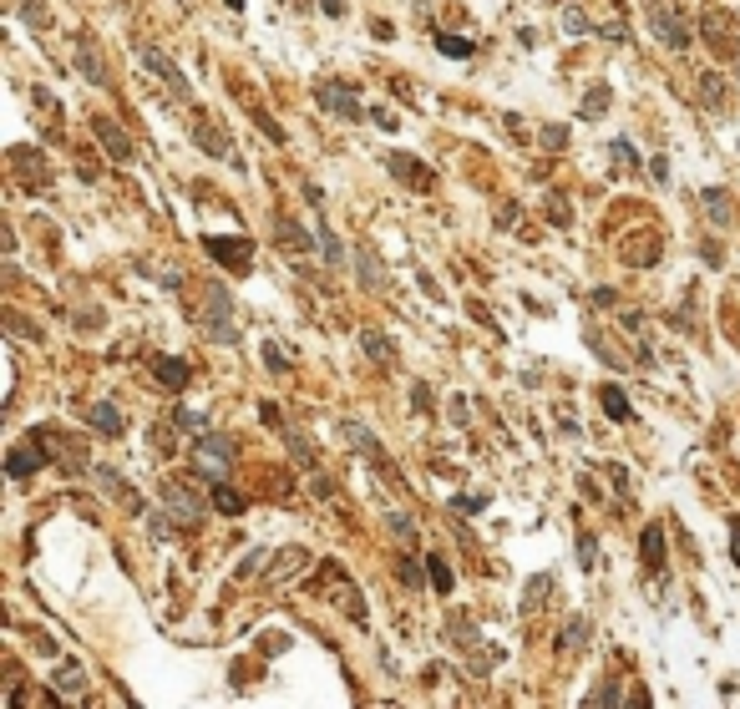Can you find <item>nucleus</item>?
I'll return each mask as SVG.
<instances>
[{
	"label": "nucleus",
	"instance_id": "f3484780",
	"mask_svg": "<svg viewBox=\"0 0 740 709\" xmlns=\"http://www.w3.org/2000/svg\"><path fill=\"white\" fill-rule=\"evenodd\" d=\"M213 507H219L223 517H238V512H244V497H238L229 482H213Z\"/></svg>",
	"mask_w": 740,
	"mask_h": 709
},
{
	"label": "nucleus",
	"instance_id": "cd10ccee",
	"mask_svg": "<svg viewBox=\"0 0 740 709\" xmlns=\"http://www.w3.org/2000/svg\"><path fill=\"white\" fill-rule=\"evenodd\" d=\"M578 563L594 567V537H578Z\"/></svg>",
	"mask_w": 740,
	"mask_h": 709
},
{
	"label": "nucleus",
	"instance_id": "b1692460",
	"mask_svg": "<svg viewBox=\"0 0 740 709\" xmlns=\"http://www.w3.org/2000/svg\"><path fill=\"white\" fill-rule=\"evenodd\" d=\"M56 684H62V689H81V684H87L81 664H62V669H56Z\"/></svg>",
	"mask_w": 740,
	"mask_h": 709
},
{
	"label": "nucleus",
	"instance_id": "2eb2a0df",
	"mask_svg": "<svg viewBox=\"0 0 740 709\" xmlns=\"http://www.w3.org/2000/svg\"><path fill=\"white\" fill-rule=\"evenodd\" d=\"M603 416H614V421H634V406H629V395L619 391V385H603Z\"/></svg>",
	"mask_w": 740,
	"mask_h": 709
},
{
	"label": "nucleus",
	"instance_id": "6ab92c4d",
	"mask_svg": "<svg viewBox=\"0 0 740 709\" xmlns=\"http://www.w3.org/2000/svg\"><path fill=\"white\" fill-rule=\"evenodd\" d=\"M437 51H441V56H472V41H467V36H446V31H437Z\"/></svg>",
	"mask_w": 740,
	"mask_h": 709
},
{
	"label": "nucleus",
	"instance_id": "f8f14e48",
	"mask_svg": "<svg viewBox=\"0 0 740 709\" xmlns=\"http://www.w3.org/2000/svg\"><path fill=\"white\" fill-rule=\"evenodd\" d=\"M77 66H81V77L92 81V87H107V66H102V56H96V46L81 36L77 41Z\"/></svg>",
	"mask_w": 740,
	"mask_h": 709
},
{
	"label": "nucleus",
	"instance_id": "a211bd4d",
	"mask_svg": "<svg viewBox=\"0 0 740 709\" xmlns=\"http://www.w3.org/2000/svg\"><path fill=\"white\" fill-rule=\"evenodd\" d=\"M158 380H168L173 391H183V385H188V365L168 355V360H158Z\"/></svg>",
	"mask_w": 740,
	"mask_h": 709
},
{
	"label": "nucleus",
	"instance_id": "c85d7f7f",
	"mask_svg": "<svg viewBox=\"0 0 740 709\" xmlns=\"http://www.w3.org/2000/svg\"><path fill=\"white\" fill-rule=\"evenodd\" d=\"M320 243H325V253H330V259H340V243H335V234L325 228V223H320Z\"/></svg>",
	"mask_w": 740,
	"mask_h": 709
},
{
	"label": "nucleus",
	"instance_id": "ddd939ff",
	"mask_svg": "<svg viewBox=\"0 0 740 709\" xmlns=\"http://www.w3.org/2000/svg\"><path fill=\"white\" fill-rule=\"evenodd\" d=\"M96 482H102V487L117 497V502H127V512H142V497L127 487V482H117V472H112V466H96Z\"/></svg>",
	"mask_w": 740,
	"mask_h": 709
},
{
	"label": "nucleus",
	"instance_id": "a878e982",
	"mask_svg": "<svg viewBox=\"0 0 740 709\" xmlns=\"http://www.w3.org/2000/svg\"><path fill=\"white\" fill-rule=\"evenodd\" d=\"M361 284H370V289H380V264L370 259V253H361Z\"/></svg>",
	"mask_w": 740,
	"mask_h": 709
},
{
	"label": "nucleus",
	"instance_id": "9d476101",
	"mask_svg": "<svg viewBox=\"0 0 740 709\" xmlns=\"http://www.w3.org/2000/svg\"><path fill=\"white\" fill-rule=\"evenodd\" d=\"M41 457H46V451H41V441H31V446H16V451L5 457V472L16 476V482H26V476H31V472H41Z\"/></svg>",
	"mask_w": 740,
	"mask_h": 709
},
{
	"label": "nucleus",
	"instance_id": "c756f323",
	"mask_svg": "<svg viewBox=\"0 0 740 709\" xmlns=\"http://www.w3.org/2000/svg\"><path fill=\"white\" fill-rule=\"evenodd\" d=\"M320 5H325L330 16H345V0H320Z\"/></svg>",
	"mask_w": 740,
	"mask_h": 709
},
{
	"label": "nucleus",
	"instance_id": "39448f33",
	"mask_svg": "<svg viewBox=\"0 0 740 709\" xmlns=\"http://www.w3.org/2000/svg\"><path fill=\"white\" fill-rule=\"evenodd\" d=\"M649 26H654V31H660V36H664V41H669L675 51H685V46H690V31H685V21H679L675 11L664 5V0H649Z\"/></svg>",
	"mask_w": 740,
	"mask_h": 709
},
{
	"label": "nucleus",
	"instance_id": "6e6552de",
	"mask_svg": "<svg viewBox=\"0 0 740 709\" xmlns=\"http://www.w3.org/2000/svg\"><path fill=\"white\" fill-rule=\"evenodd\" d=\"M142 62H147V71H153V77H162V81H168V87H173L178 96H188V92H193V87H188V77H183V71H178V66L168 62V56H162L158 46H142Z\"/></svg>",
	"mask_w": 740,
	"mask_h": 709
},
{
	"label": "nucleus",
	"instance_id": "aec40b11",
	"mask_svg": "<svg viewBox=\"0 0 740 709\" xmlns=\"http://www.w3.org/2000/svg\"><path fill=\"white\" fill-rule=\"evenodd\" d=\"M340 431H345V441L355 446V451H376V436H370V431H365L361 421H345Z\"/></svg>",
	"mask_w": 740,
	"mask_h": 709
},
{
	"label": "nucleus",
	"instance_id": "f03ea898",
	"mask_svg": "<svg viewBox=\"0 0 740 709\" xmlns=\"http://www.w3.org/2000/svg\"><path fill=\"white\" fill-rule=\"evenodd\" d=\"M204 253H208V259H219L223 268H234V274H249V264H254V243H249V238H219V234H208L204 238Z\"/></svg>",
	"mask_w": 740,
	"mask_h": 709
},
{
	"label": "nucleus",
	"instance_id": "393cba45",
	"mask_svg": "<svg viewBox=\"0 0 740 709\" xmlns=\"http://www.w3.org/2000/svg\"><path fill=\"white\" fill-rule=\"evenodd\" d=\"M563 31H568V36H583V31H588V16H583L578 5H563Z\"/></svg>",
	"mask_w": 740,
	"mask_h": 709
},
{
	"label": "nucleus",
	"instance_id": "f257e3e1",
	"mask_svg": "<svg viewBox=\"0 0 740 709\" xmlns=\"http://www.w3.org/2000/svg\"><path fill=\"white\" fill-rule=\"evenodd\" d=\"M229 466H234V436H208L204 431V446H198V472L208 482H229Z\"/></svg>",
	"mask_w": 740,
	"mask_h": 709
},
{
	"label": "nucleus",
	"instance_id": "4be33fe9",
	"mask_svg": "<svg viewBox=\"0 0 740 709\" xmlns=\"http://www.w3.org/2000/svg\"><path fill=\"white\" fill-rule=\"evenodd\" d=\"M705 208H710V213H715V223H730V218H736V208L725 203V193H715V188L705 193Z\"/></svg>",
	"mask_w": 740,
	"mask_h": 709
},
{
	"label": "nucleus",
	"instance_id": "7c9ffc66",
	"mask_svg": "<svg viewBox=\"0 0 740 709\" xmlns=\"http://www.w3.org/2000/svg\"><path fill=\"white\" fill-rule=\"evenodd\" d=\"M730 557H736V567H740V522H736V552H730Z\"/></svg>",
	"mask_w": 740,
	"mask_h": 709
},
{
	"label": "nucleus",
	"instance_id": "423d86ee",
	"mask_svg": "<svg viewBox=\"0 0 740 709\" xmlns=\"http://www.w3.org/2000/svg\"><path fill=\"white\" fill-rule=\"evenodd\" d=\"M92 132H96V142L107 147V158H117V162H132V158H137L132 137H127V132H117V122H112V117H92Z\"/></svg>",
	"mask_w": 740,
	"mask_h": 709
},
{
	"label": "nucleus",
	"instance_id": "dca6fc26",
	"mask_svg": "<svg viewBox=\"0 0 740 709\" xmlns=\"http://www.w3.org/2000/svg\"><path fill=\"white\" fill-rule=\"evenodd\" d=\"M426 578H431V588H437V593H452V588H457V578H452V567L441 563L437 552H426Z\"/></svg>",
	"mask_w": 740,
	"mask_h": 709
},
{
	"label": "nucleus",
	"instance_id": "5701e85b",
	"mask_svg": "<svg viewBox=\"0 0 740 709\" xmlns=\"http://www.w3.org/2000/svg\"><path fill=\"white\" fill-rule=\"evenodd\" d=\"M603 107H609V87H594L583 96V117H603Z\"/></svg>",
	"mask_w": 740,
	"mask_h": 709
},
{
	"label": "nucleus",
	"instance_id": "20e7f679",
	"mask_svg": "<svg viewBox=\"0 0 740 709\" xmlns=\"http://www.w3.org/2000/svg\"><path fill=\"white\" fill-rule=\"evenodd\" d=\"M320 107H330L335 117H345V122H361L365 117V107H361V96L350 92V87H340V81H320Z\"/></svg>",
	"mask_w": 740,
	"mask_h": 709
},
{
	"label": "nucleus",
	"instance_id": "4468645a",
	"mask_svg": "<svg viewBox=\"0 0 740 709\" xmlns=\"http://www.w3.org/2000/svg\"><path fill=\"white\" fill-rule=\"evenodd\" d=\"M87 421H92L102 436H117V431H122V416H117V406H107V400H96V406L87 410Z\"/></svg>",
	"mask_w": 740,
	"mask_h": 709
},
{
	"label": "nucleus",
	"instance_id": "bb28decb",
	"mask_svg": "<svg viewBox=\"0 0 740 709\" xmlns=\"http://www.w3.org/2000/svg\"><path fill=\"white\" fill-rule=\"evenodd\" d=\"M563 142H568V132H563L558 122H553V127H543V147H548V153H558Z\"/></svg>",
	"mask_w": 740,
	"mask_h": 709
},
{
	"label": "nucleus",
	"instance_id": "412c9836",
	"mask_svg": "<svg viewBox=\"0 0 740 709\" xmlns=\"http://www.w3.org/2000/svg\"><path fill=\"white\" fill-rule=\"evenodd\" d=\"M361 345L370 350V360L391 365V340H386V334H361Z\"/></svg>",
	"mask_w": 740,
	"mask_h": 709
},
{
	"label": "nucleus",
	"instance_id": "9b49d317",
	"mask_svg": "<svg viewBox=\"0 0 740 709\" xmlns=\"http://www.w3.org/2000/svg\"><path fill=\"white\" fill-rule=\"evenodd\" d=\"M639 557H644L649 573H660V567H664V527H660V522H649V527H644V537H639Z\"/></svg>",
	"mask_w": 740,
	"mask_h": 709
},
{
	"label": "nucleus",
	"instance_id": "7ed1b4c3",
	"mask_svg": "<svg viewBox=\"0 0 740 709\" xmlns=\"http://www.w3.org/2000/svg\"><path fill=\"white\" fill-rule=\"evenodd\" d=\"M162 507H168V512H173V522H183V527H193V522L208 512V502H204V497H193L183 482H162Z\"/></svg>",
	"mask_w": 740,
	"mask_h": 709
},
{
	"label": "nucleus",
	"instance_id": "1a4fd4ad",
	"mask_svg": "<svg viewBox=\"0 0 740 709\" xmlns=\"http://www.w3.org/2000/svg\"><path fill=\"white\" fill-rule=\"evenodd\" d=\"M193 137H198V147H204L208 158H219V162H234V142L223 137V132H219V127H213V122H198V127H193Z\"/></svg>",
	"mask_w": 740,
	"mask_h": 709
},
{
	"label": "nucleus",
	"instance_id": "0eeeda50",
	"mask_svg": "<svg viewBox=\"0 0 740 709\" xmlns=\"http://www.w3.org/2000/svg\"><path fill=\"white\" fill-rule=\"evenodd\" d=\"M391 173L401 177V183H416V193H431V188H437V173H431L426 162L406 158V153H391Z\"/></svg>",
	"mask_w": 740,
	"mask_h": 709
},
{
	"label": "nucleus",
	"instance_id": "2f4dec72",
	"mask_svg": "<svg viewBox=\"0 0 740 709\" xmlns=\"http://www.w3.org/2000/svg\"><path fill=\"white\" fill-rule=\"evenodd\" d=\"M223 5H229V11H244V0H223Z\"/></svg>",
	"mask_w": 740,
	"mask_h": 709
}]
</instances>
